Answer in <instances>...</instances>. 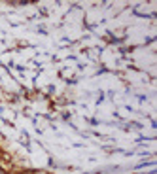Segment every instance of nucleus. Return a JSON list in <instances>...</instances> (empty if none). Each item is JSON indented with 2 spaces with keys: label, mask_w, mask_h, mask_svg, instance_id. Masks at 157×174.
<instances>
[{
  "label": "nucleus",
  "mask_w": 157,
  "mask_h": 174,
  "mask_svg": "<svg viewBox=\"0 0 157 174\" xmlns=\"http://www.w3.org/2000/svg\"><path fill=\"white\" fill-rule=\"evenodd\" d=\"M0 174H4V172H2V170H0Z\"/></svg>",
  "instance_id": "f257e3e1"
}]
</instances>
